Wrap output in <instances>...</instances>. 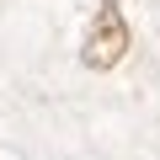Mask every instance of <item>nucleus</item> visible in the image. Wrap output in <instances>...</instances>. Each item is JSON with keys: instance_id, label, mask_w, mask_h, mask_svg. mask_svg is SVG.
<instances>
[{"instance_id": "obj_1", "label": "nucleus", "mask_w": 160, "mask_h": 160, "mask_svg": "<svg viewBox=\"0 0 160 160\" xmlns=\"http://www.w3.org/2000/svg\"><path fill=\"white\" fill-rule=\"evenodd\" d=\"M123 53H128V22L118 11V0H102V11H96V22L86 32V53L80 59H86L91 69H112Z\"/></svg>"}]
</instances>
